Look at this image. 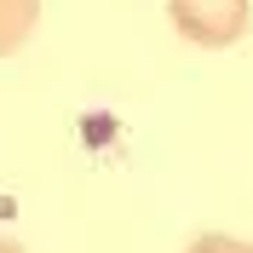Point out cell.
<instances>
[{
	"label": "cell",
	"instance_id": "cell-1",
	"mask_svg": "<svg viewBox=\"0 0 253 253\" xmlns=\"http://www.w3.org/2000/svg\"><path fill=\"white\" fill-rule=\"evenodd\" d=\"M167 17H173V29L184 35L190 46L224 52V46H236L248 35L253 0H167Z\"/></svg>",
	"mask_w": 253,
	"mask_h": 253
},
{
	"label": "cell",
	"instance_id": "cell-2",
	"mask_svg": "<svg viewBox=\"0 0 253 253\" xmlns=\"http://www.w3.org/2000/svg\"><path fill=\"white\" fill-rule=\"evenodd\" d=\"M41 23V0H0V58H12Z\"/></svg>",
	"mask_w": 253,
	"mask_h": 253
},
{
	"label": "cell",
	"instance_id": "cell-3",
	"mask_svg": "<svg viewBox=\"0 0 253 253\" xmlns=\"http://www.w3.org/2000/svg\"><path fill=\"white\" fill-rule=\"evenodd\" d=\"M184 253H253V242H242V236H230V230H202V236L190 242Z\"/></svg>",
	"mask_w": 253,
	"mask_h": 253
},
{
	"label": "cell",
	"instance_id": "cell-4",
	"mask_svg": "<svg viewBox=\"0 0 253 253\" xmlns=\"http://www.w3.org/2000/svg\"><path fill=\"white\" fill-rule=\"evenodd\" d=\"M0 253H23V248H17V242H12V236H0Z\"/></svg>",
	"mask_w": 253,
	"mask_h": 253
}]
</instances>
